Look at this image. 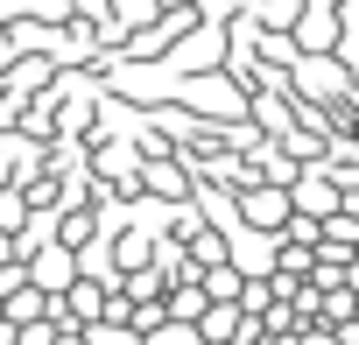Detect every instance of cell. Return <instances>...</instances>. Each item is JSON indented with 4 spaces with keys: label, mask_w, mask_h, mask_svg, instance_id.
I'll return each instance as SVG.
<instances>
[{
    "label": "cell",
    "mask_w": 359,
    "mask_h": 345,
    "mask_svg": "<svg viewBox=\"0 0 359 345\" xmlns=\"http://www.w3.org/2000/svg\"><path fill=\"white\" fill-rule=\"evenodd\" d=\"M226 247H233V275H240V282H275V275H282V240L233 226V233H226Z\"/></svg>",
    "instance_id": "3"
},
{
    "label": "cell",
    "mask_w": 359,
    "mask_h": 345,
    "mask_svg": "<svg viewBox=\"0 0 359 345\" xmlns=\"http://www.w3.org/2000/svg\"><path fill=\"white\" fill-rule=\"evenodd\" d=\"M289 43H296V57L303 64H317V57H338L345 50V8H296V29H289Z\"/></svg>",
    "instance_id": "1"
},
{
    "label": "cell",
    "mask_w": 359,
    "mask_h": 345,
    "mask_svg": "<svg viewBox=\"0 0 359 345\" xmlns=\"http://www.w3.org/2000/svg\"><path fill=\"white\" fill-rule=\"evenodd\" d=\"M289 85H296V99H303V106H310V99H324L331 113H338V106L352 99V78H345V64H338V57H317V64H296V78H289Z\"/></svg>",
    "instance_id": "5"
},
{
    "label": "cell",
    "mask_w": 359,
    "mask_h": 345,
    "mask_svg": "<svg viewBox=\"0 0 359 345\" xmlns=\"http://www.w3.org/2000/svg\"><path fill=\"white\" fill-rule=\"evenodd\" d=\"M141 177H148V191H155V198H169V205L184 198V169H176V162H169V169H162V162H148Z\"/></svg>",
    "instance_id": "7"
},
{
    "label": "cell",
    "mask_w": 359,
    "mask_h": 345,
    "mask_svg": "<svg viewBox=\"0 0 359 345\" xmlns=\"http://www.w3.org/2000/svg\"><path fill=\"white\" fill-rule=\"evenodd\" d=\"M148 345H212V338H205L198 324H176V317H169V324H162V331H155Z\"/></svg>",
    "instance_id": "8"
},
{
    "label": "cell",
    "mask_w": 359,
    "mask_h": 345,
    "mask_svg": "<svg viewBox=\"0 0 359 345\" xmlns=\"http://www.w3.org/2000/svg\"><path fill=\"white\" fill-rule=\"evenodd\" d=\"M289 198H296V219H317V226H331L345 212V184L331 177V169H303Z\"/></svg>",
    "instance_id": "4"
},
{
    "label": "cell",
    "mask_w": 359,
    "mask_h": 345,
    "mask_svg": "<svg viewBox=\"0 0 359 345\" xmlns=\"http://www.w3.org/2000/svg\"><path fill=\"white\" fill-rule=\"evenodd\" d=\"M233 205H240V226H247V233H268V240H282V233L296 226V198H289V191H275L268 177H261V184H247Z\"/></svg>",
    "instance_id": "2"
},
{
    "label": "cell",
    "mask_w": 359,
    "mask_h": 345,
    "mask_svg": "<svg viewBox=\"0 0 359 345\" xmlns=\"http://www.w3.org/2000/svg\"><path fill=\"white\" fill-rule=\"evenodd\" d=\"M198 289H205L212 303H233V310L247 303V282L233 275V261H226V268H205V275H198Z\"/></svg>",
    "instance_id": "6"
}]
</instances>
